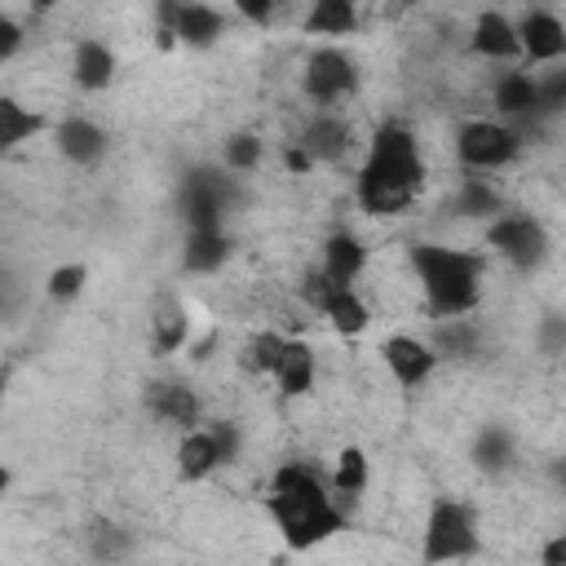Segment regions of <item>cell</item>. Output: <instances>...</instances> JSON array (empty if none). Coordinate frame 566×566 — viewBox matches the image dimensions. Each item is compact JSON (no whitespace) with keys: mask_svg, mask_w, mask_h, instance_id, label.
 Wrapping results in <instances>:
<instances>
[{"mask_svg":"<svg viewBox=\"0 0 566 566\" xmlns=\"http://www.w3.org/2000/svg\"><path fill=\"white\" fill-rule=\"evenodd\" d=\"M420 190H424L420 142L402 119H385L371 133L367 155L354 172V199L367 217H398L416 203Z\"/></svg>","mask_w":566,"mask_h":566,"instance_id":"6da1fadb","label":"cell"},{"mask_svg":"<svg viewBox=\"0 0 566 566\" xmlns=\"http://www.w3.org/2000/svg\"><path fill=\"white\" fill-rule=\"evenodd\" d=\"M265 513L292 553H310V548H318L345 531V513L336 509L327 478L310 464H283L270 478Z\"/></svg>","mask_w":566,"mask_h":566,"instance_id":"7a4b0ae2","label":"cell"},{"mask_svg":"<svg viewBox=\"0 0 566 566\" xmlns=\"http://www.w3.org/2000/svg\"><path fill=\"white\" fill-rule=\"evenodd\" d=\"M411 270L424 287V305L433 318H469L482 301V270L486 261L464 248L447 243H416Z\"/></svg>","mask_w":566,"mask_h":566,"instance_id":"3957f363","label":"cell"},{"mask_svg":"<svg viewBox=\"0 0 566 566\" xmlns=\"http://www.w3.org/2000/svg\"><path fill=\"white\" fill-rule=\"evenodd\" d=\"M482 553V522L469 500L433 495L420 526V566H455Z\"/></svg>","mask_w":566,"mask_h":566,"instance_id":"277c9868","label":"cell"},{"mask_svg":"<svg viewBox=\"0 0 566 566\" xmlns=\"http://www.w3.org/2000/svg\"><path fill=\"white\" fill-rule=\"evenodd\" d=\"M522 155V128L504 119H464L455 133V159L469 172H500Z\"/></svg>","mask_w":566,"mask_h":566,"instance_id":"5b68a950","label":"cell"},{"mask_svg":"<svg viewBox=\"0 0 566 566\" xmlns=\"http://www.w3.org/2000/svg\"><path fill=\"white\" fill-rule=\"evenodd\" d=\"M239 199V181L226 168H190L181 181V217L190 230H221V217Z\"/></svg>","mask_w":566,"mask_h":566,"instance_id":"8992f818","label":"cell"},{"mask_svg":"<svg viewBox=\"0 0 566 566\" xmlns=\"http://www.w3.org/2000/svg\"><path fill=\"white\" fill-rule=\"evenodd\" d=\"M486 243H491L513 270H535V265L548 256V248H553L544 221L531 217V212H500V217H491Z\"/></svg>","mask_w":566,"mask_h":566,"instance_id":"52a82bcc","label":"cell"},{"mask_svg":"<svg viewBox=\"0 0 566 566\" xmlns=\"http://www.w3.org/2000/svg\"><path fill=\"white\" fill-rule=\"evenodd\" d=\"M226 31V13L199 0H164L159 4V40L186 49H212Z\"/></svg>","mask_w":566,"mask_h":566,"instance_id":"ba28073f","label":"cell"},{"mask_svg":"<svg viewBox=\"0 0 566 566\" xmlns=\"http://www.w3.org/2000/svg\"><path fill=\"white\" fill-rule=\"evenodd\" d=\"M301 296H305L314 310H323V318H327L332 332H340V336H363L367 323H371L367 301H363L354 287L332 283L323 270H310V274L301 279Z\"/></svg>","mask_w":566,"mask_h":566,"instance_id":"9c48e42d","label":"cell"},{"mask_svg":"<svg viewBox=\"0 0 566 566\" xmlns=\"http://www.w3.org/2000/svg\"><path fill=\"white\" fill-rule=\"evenodd\" d=\"M301 88H305V97H310L314 106H336V102H345V97L358 88V66H354V57H349L345 49L323 44V49H314V53L305 57Z\"/></svg>","mask_w":566,"mask_h":566,"instance_id":"30bf717a","label":"cell"},{"mask_svg":"<svg viewBox=\"0 0 566 566\" xmlns=\"http://www.w3.org/2000/svg\"><path fill=\"white\" fill-rule=\"evenodd\" d=\"M517 57L526 66H557L566 57V27L553 9H526L517 22Z\"/></svg>","mask_w":566,"mask_h":566,"instance_id":"8fae6325","label":"cell"},{"mask_svg":"<svg viewBox=\"0 0 566 566\" xmlns=\"http://www.w3.org/2000/svg\"><path fill=\"white\" fill-rule=\"evenodd\" d=\"M380 358H385V367H389V376L402 385V389H416V385H424L433 371H438V354L429 349V340H420V336H407V332H394V336H385L380 340Z\"/></svg>","mask_w":566,"mask_h":566,"instance_id":"7c38bea8","label":"cell"},{"mask_svg":"<svg viewBox=\"0 0 566 566\" xmlns=\"http://www.w3.org/2000/svg\"><path fill=\"white\" fill-rule=\"evenodd\" d=\"M53 142H57V155H62L66 164H75V168H93V164H102L106 150H111L106 128H102L97 119H88V115H66V119H57Z\"/></svg>","mask_w":566,"mask_h":566,"instance_id":"4fadbf2b","label":"cell"},{"mask_svg":"<svg viewBox=\"0 0 566 566\" xmlns=\"http://www.w3.org/2000/svg\"><path fill=\"white\" fill-rule=\"evenodd\" d=\"M115 71H119V57H115V49L106 40H97V35H80L75 40V49H71V80H75V88L106 93L115 84Z\"/></svg>","mask_w":566,"mask_h":566,"instance_id":"5bb4252c","label":"cell"},{"mask_svg":"<svg viewBox=\"0 0 566 566\" xmlns=\"http://www.w3.org/2000/svg\"><path fill=\"white\" fill-rule=\"evenodd\" d=\"M150 345L155 354H181L190 345V310L172 287H164L150 305Z\"/></svg>","mask_w":566,"mask_h":566,"instance_id":"9a60e30c","label":"cell"},{"mask_svg":"<svg viewBox=\"0 0 566 566\" xmlns=\"http://www.w3.org/2000/svg\"><path fill=\"white\" fill-rule=\"evenodd\" d=\"M314 376H318V354H314V345L301 340V336H283V354H279V363H274V371H270V380L279 385V394H283V398H305V394L314 389Z\"/></svg>","mask_w":566,"mask_h":566,"instance_id":"2e32d148","label":"cell"},{"mask_svg":"<svg viewBox=\"0 0 566 566\" xmlns=\"http://www.w3.org/2000/svg\"><path fill=\"white\" fill-rule=\"evenodd\" d=\"M146 411L164 424H177L181 433L199 424V394L186 380H150L146 385Z\"/></svg>","mask_w":566,"mask_h":566,"instance_id":"e0dca14e","label":"cell"},{"mask_svg":"<svg viewBox=\"0 0 566 566\" xmlns=\"http://www.w3.org/2000/svg\"><path fill=\"white\" fill-rule=\"evenodd\" d=\"M349 142H354V133H349V124H345L336 111H314L296 146H301V150L314 159V168H318V164H336V159H345Z\"/></svg>","mask_w":566,"mask_h":566,"instance_id":"ac0fdd59","label":"cell"},{"mask_svg":"<svg viewBox=\"0 0 566 566\" xmlns=\"http://www.w3.org/2000/svg\"><path fill=\"white\" fill-rule=\"evenodd\" d=\"M217 469H226V464H221V451H217L212 429H208V424L186 429V433H181V442H177V482L195 486V482L212 478Z\"/></svg>","mask_w":566,"mask_h":566,"instance_id":"d6986e66","label":"cell"},{"mask_svg":"<svg viewBox=\"0 0 566 566\" xmlns=\"http://www.w3.org/2000/svg\"><path fill=\"white\" fill-rule=\"evenodd\" d=\"M332 283H340V287H354L358 283V274L367 270V243L354 234V230H332L327 239H323V265H318Z\"/></svg>","mask_w":566,"mask_h":566,"instance_id":"ffe728a7","label":"cell"},{"mask_svg":"<svg viewBox=\"0 0 566 566\" xmlns=\"http://www.w3.org/2000/svg\"><path fill=\"white\" fill-rule=\"evenodd\" d=\"M469 49L486 62H513L517 57V31H513V18L500 13V9H482L473 18V35H469Z\"/></svg>","mask_w":566,"mask_h":566,"instance_id":"44dd1931","label":"cell"},{"mask_svg":"<svg viewBox=\"0 0 566 566\" xmlns=\"http://www.w3.org/2000/svg\"><path fill=\"white\" fill-rule=\"evenodd\" d=\"M234 252V239L226 230H190L181 248V270L186 274H217Z\"/></svg>","mask_w":566,"mask_h":566,"instance_id":"7402d4cb","label":"cell"},{"mask_svg":"<svg viewBox=\"0 0 566 566\" xmlns=\"http://www.w3.org/2000/svg\"><path fill=\"white\" fill-rule=\"evenodd\" d=\"M44 128H49V119H44L35 106H27V102L13 97V93H0V155L18 150L22 142H31V137L44 133Z\"/></svg>","mask_w":566,"mask_h":566,"instance_id":"603a6c76","label":"cell"},{"mask_svg":"<svg viewBox=\"0 0 566 566\" xmlns=\"http://www.w3.org/2000/svg\"><path fill=\"white\" fill-rule=\"evenodd\" d=\"M495 111H500L504 124L539 115V102H535V75H531V71H504V75L495 80Z\"/></svg>","mask_w":566,"mask_h":566,"instance_id":"cb8c5ba5","label":"cell"},{"mask_svg":"<svg viewBox=\"0 0 566 566\" xmlns=\"http://www.w3.org/2000/svg\"><path fill=\"white\" fill-rule=\"evenodd\" d=\"M473 464L482 469V473H509L513 469V460H517V442H513V433L504 429V424H486L478 438H473Z\"/></svg>","mask_w":566,"mask_h":566,"instance_id":"d4e9b609","label":"cell"},{"mask_svg":"<svg viewBox=\"0 0 566 566\" xmlns=\"http://www.w3.org/2000/svg\"><path fill=\"white\" fill-rule=\"evenodd\" d=\"M367 482H371V460H367V451H363V447H340L327 486H332L336 495H345V500H358V495L367 491Z\"/></svg>","mask_w":566,"mask_h":566,"instance_id":"484cf974","label":"cell"},{"mask_svg":"<svg viewBox=\"0 0 566 566\" xmlns=\"http://www.w3.org/2000/svg\"><path fill=\"white\" fill-rule=\"evenodd\" d=\"M305 31L310 35H349V31H358V9L349 0H314L305 13Z\"/></svg>","mask_w":566,"mask_h":566,"instance_id":"4316f807","label":"cell"},{"mask_svg":"<svg viewBox=\"0 0 566 566\" xmlns=\"http://www.w3.org/2000/svg\"><path fill=\"white\" fill-rule=\"evenodd\" d=\"M261 159H265V142H261L256 133H248V128H239V133H230V137L221 142V168H226L230 177L256 172Z\"/></svg>","mask_w":566,"mask_h":566,"instance_id":"83f0119b","label":"cell"},{"mask_svg":"<svg viewBox=\"0 0 566 566\" xmlns=\"http://www.w3.org/2000/svg\"><path fill=\"white\" fill-rule=\"evenodd\" d=\"M455 212L460 217H500L504 212V199H500V190L486 181V177H478V172H469L464 181H460V190H455Z\"/></svg>","mask_w":566,"mask_h":566,"instance_id":"f1b7e54d","label":"cell"},{"mask_svg":"<svg viewBox=\"0 0 566 566\" xmlns=\"http://www.w3.org/2000/svg\"><path fill=\"white\" fill-rule=\"evenodd\" d=\"M429 349H433L438 358H469V354L478 349V327H473V318H438Z\"/></svg>","mask_w":566,"mask_h":566,"instance_id":"f546056e","label":"cell"},{"mask_svg":"<svg viewBox=\"0 0 566 566\" xmlns=\"http://www.w3.org/2000/svg\"><path fill=\"white\" fill-rule=\"evenodd\" d=\"M279 354H283V332H252L243 340V349H239V363L252 376H270L274 363H279Z\"/></svg>","mask_w":566,"mask_h":566,"instance_id":"4dcf8cb0","label":"cell"},{"mask_svg":"<svg viewBox=\"0 0 566 566\" xmlns=\"http://www.w3.org/2000/svg\"><path fill=\"white\" fill-rule=\"evenodd\" d=\"M84 287H88V265H84V261H62V265L49 270V279H44V292H49V301H57V305L80 301Z\"/></svg>","mask_w":566,"mask_h":566,"instance_id":"1f68e13d","label":"cell"},{"mask_svg":"<svg viewBox=\"0 0 566 566\" xmlns=\"http://www.w3.org/2000/svg\"><path fill=\"white\" fill-rule=\"evenodd\" d=\"M535 102H539V115H557L566 106V71L535 75Z\"/></svg>","mask_w":566,"mask_h":566,"instance_id":"d6a6232c","label":"cell"},{"mask_svg":"<svg viewBox=\"0 0 566 566\" xmlns=\"http://www.w3.org/2000/svg\"><path fill=\"white\" fill-rule=\"evenodd\" d=\"M22 40H27V35H22V22H18L13 13H4V9H0V66L18 57Z\"/></svg>","mask_w":566,"mask_h":566,"instance_id":"836d02e7","label":"cell"},{"mask_svg":"<svg viewBox=\"0 0 566 566\" xmlns=\"http://www.w3.org/2000/svg\"><path fill=\"white\" fill-rule=\"evenodd\" d=\"M208 429H212V438H217V451H221V464H234V455H239V429H234L230 420H212Z\"/></svg>","mask_w":566,"mask_h":566,"instance_id":"e575fe53","label":"cell"},{"mask_svg":"<svg viewBox=\"0 0 566 566\" xmlns=\"http://www.w3.org/2000/svg\"><path fill=\"white\" fill-rule=\"evenodd\" d=\"M239 13H243L248 22H270V18H274V4H270V0H239Z\"/></svg>","mask_w":566,"mask_h":566,"instance_id":"d590c367","label":"cell"},{"mask_svg":"<svg viewBox=\"0 0 566 566\" xmlns=\"http://www.w3.org/2000/svg\"><path fill=\"white\" fill-rule=\"evenodd\" d=\"M539 562H544V566H566V535H553V539L544 544Z\"/></svg>","mask_w":566,"mask_h":566,"instance_id":"8d00e7d4","label":"cell"},{"mask_svg":"<svg viewBox=\"0 0 566 566\" xmlns=\"http://www.w3.org/2000/svg\"><path fill=\"white\" fill-rule=\"evenodd\" d=\"M283 164H287L292 172H310V168H314V159H310V155H305V150H301L296 142H292V146L283 150Z\"/></svg>","mask_w":566,"mask_h":566,"instance_id":"74e56055","label":"cell"},{"mask_svg":"<svg viewBox=\"0 0 566 566\" xmlns=\"http://www.w3.org/2000/svg\"><path fill=\"white\" fill-rule=\"evenodd\" d=\"M562 340H566L562 318H548V323H544V349H548V354H557V349H562Z\"/></svg>","mask_w":566,"mask_h":566,"instance_id":"f35d334b","label":"cell"},{"mask_svg":"<svg viewBox=\"0 0 566 566\" xmlns=\"http://www.w3.org/2000/svg\"><path fill=\"white\" fill-rule=\"evenodd\" d=\"M4 491H9V469L0 464V495H4Z\"/></svg>","mask_w":566,"mask_h":566,"instance_id":"ab89813d","label":"cell"}]
</instances>
